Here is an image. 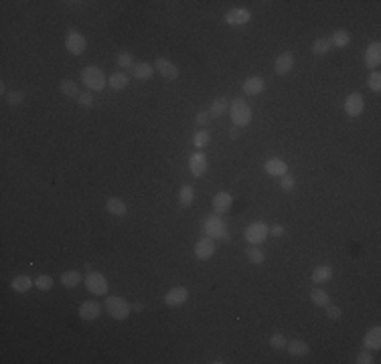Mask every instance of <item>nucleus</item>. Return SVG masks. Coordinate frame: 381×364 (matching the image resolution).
Masks as SVG:
<instances>
[{
  "mask_svg": "<svg viewBox=\"0 0 381 364\" xmlns=\"http://www.w3.org/2000/svg\"><path fill=\"white\" fill-rule=\"evenodd\" d=\"M310 300H312L315 306H319V308H327L330 298H328V294L325 292V289H319V287H317V289L310 292Z\"/></svg>",
  "mask_w": 381,
  "mask_h": 364,
  "instance_id": "obj_33",
  "label": "nucleus"
},
{
  "mask_svg": "<svg viewBox=\"0 0 381 364\" xmlns=\"http://www.w3.org/2000/svg\"><path fill=\"white\" fill-rule=\"evenodd\" d=\"M77 104L83 105V107H94L96 100H94L92 91H83V93H79V98H77Z\"/></svg>",
  "mask_w": 381,
  "mask_h": 364,
  "instance_id": "obj_41",
  "label": "nucleus"
},
{
  "mask_svg": "<svg viewBox=\"0 0 381 364\" xmlns=\"http://www.w3.org/2000/svg\"><path fill=\"white\" fill-rule=\"evenodd\" d=\"M250 20H252V12L248 8H231V10L225 12V22L227 25L237 27V25H248Z\"/></svg>",
  "mask_w": 381,
  "mask_h": 364,
  "instance_id": "obj_14",
  "label": "nucleus"
},
{
  "mask_svg": "<svg viewBox=\"0 0 381 364\" xmlns=\"http://www.w3.org/2000/svg\"><path fill=\"white\" fill-rule=\"evenodd\" d=\"M85 47H87V41L85 37L79 33V31H73L69 29L67 31V37H65V49L71 53V55H83L85 53Z\"/></svg>",
  "mask_w": 381,
  "mask_h": 364,
  "instance_id": "obj_7",
  "label": "nucleus"
},
{
  "mask_svg": "<svg viewBox=\"0 0 381 364\" xmlns=\"http://www.w3.org/2000/svg\"><path fill=\"white\" fill-rule=\"evenodd\" d=\"M330 49H332V43H330L328 37H321V39H317V41L312 43V55H317V57L327 55Z\"/></svg>",
  "mask_w": 381,
  "mask_h": 364,
  "instance_id": "obj_31",
  "label": "nucleus"
},
{
  "mask_svg": "<svg viewBox=\"0 0 381 364\" xmlns=\"http://www.w3.org/2000/svg\"><path fill=\"white\" fill-rule=\"evenodd\" d=\"M355 362H357V364H371V362H375V360H373V356H371V352H369V350L365 348L363 352H359V354H357V358H355Z\"/></svg>",
  "mask_w": 381,
  "mask_h": 364,
  "instance_id": "obj_42",
  "label": "nucleus"
},
{
  "mask_svg": "<svg viewBox=\"0 0 381 364\" xmlns=\"http://www.w3.org/2000/svg\"><path fill=\"white\" fill-rule=\"evenodd\" d=\"M363 61H365V67H367V69H377V67H379L381 65V43L379 41H373V43L367 45Z\"/></svg>",
  "mask_w": 381,
  "mask_h": 364,
  "instance_id": "obj_13",
  "label": "nucleus"
},
{
  "mask_svg": "<svg viewBox=\"0 0 381 364\" xmlns=\"http://www.w3.org/2000/svg\"><path fill=\"white\" fill-rule=\"evenodd\" d=\"M203 233L211 239H223V235L227 233V225L223 221L221 214H209L203 221Z\"/></svg>",
  "mask_w": 381,
  "mask_h": 364,
  "instance_id": "obj_4",
  "label": "nucleus"
},
{
  "mask_svg": "<svg viewBox=\"0 0 381 364\" xmlns=\"http://www.w3.org/2000/svg\"><path fill=\"white\" fill-rule=\"evenodd\" d=\"M367 85H369L371 91L379 93L381 91V73L379 71H371V73H369V77H367Z\"/></svg>",
  "mask_w": 381,
  "mask_h": 364,
  "instance_id": "obj_37",
  "label": "nucleus"
},
{
  "mask_svg": "<svg viewBox=\"0 0 381 364\" xmlns=\"http://www.w3.org/2000/svg\"><path fill=\"white\" fill-rule=\"evenodd\" d=\"M211 142V134L207 132V130H201V132H197L195 136H193V146L197 148V150H201V148H207V144Z\"/></svg>",
  "mask_w": 381,
  "mask_h": 364,
  "instance_id": "obj_34",
  "label": "nucleus"
},
{
  "mask_svg": "<svg viewBox=\"0 0 381 364\" xmlns=\"http://www.w3.org/2000/svg\"><path fill=\"white\" fill-rule=\"evenodd\" d=\"M245 257L250 259V263H254V265H262L264 261H266V255H264V251L258 247V245H252V247H248L245 249Z\"/></svg>",
  "mask_w": 381,
  "mask_h": 364,
  "instance_id": "obj_32",
  "label": "nucleus"
},
{
  "mask_svg": "<svg viewBox=\"0 0 381 364\" xmlns=\"http://www.w3.org/2000/svg\"><path fill=\"white\" fill-rule=\"evenodd\" d=\"M215 239H211V237H203V239H199L197 243H195V257L199 261H207L211 259L213 255H215Z\"/></svg>",
  "mask_w": 381,
  "mask_h": 364,
  "instance_id": "obj_9",
  "label": "nucleus"
},
{
  "mask_svg": "<svg viewBox=\"0 0 381 364\" xmlns=\"http://www.w3.org/2000/svg\"><path fill=\"white\" fill-rule=\"evenodd\" d=\"M25 102V91H18V89H12L6 93V104L10 105H20Z\"/></svg>",
  "mask_w": 381,
  "mask_h": 364,
  "instance_id": "obj_40",
  "label": "nucleus"
},
{
  "mask_svg": "<svg viewBox=\"0 0 381 364\" xmlns=\"http://www.w3.org/2000/svg\"><path fill=\"white\" fill-rule=\"evenodd\" d=\"M268 235H270V227L262 221H256V223L248 225V229H245V241L250 245H262L268 239Z\"/></svg>",
  "mask_w": 381,
  "mask_h": 364,
  "instance_id": "obj_5",
  "label": "nucleus"
},
{
  "mask_svg": "<svg viewBox=\"0 0 381 364\" xmlns=\"http://www.w3.org/2000/svg\"><path fill=\"white\" fill-rule=\"evenodd\" d=\"M286 348H288V354L292 356H306L310 352V346L304 340H288Z\"/></svg>",
  "mask_w": 381,
  "mask_h": 364,
  "instance_id": "obj_26",
  "label": "nucleus"
},
{
  "mask_svg": "<svg viewBox=\"0 0 381 364\" xmlns=\"http://www.w3.org/2000/svg\"><path fill=\"white\" fill-rule=\"evenodd\" d=\"M187 300H189V289H187L185 285H174V287H170V289L166 292V296H164V304H166L168 308H178V306H183Z\"/></svg>",
  "mask_w": 381,
  "mask_h": 364,
  "instance_id": "obj_8",
  "label": "nucleus"
},
{
  "mask_svg": "<svg viewBox=\"0 0 381 364\" xmlns=\"http://www.w3.org/2000/svg\"><path fill=\"white\" fill-rule=\"evenodd\" d=\"M332 279V267L330 265H319V267H315V271H312V281L315 283H327V281H330Z\"/></svg>",
  "mask_w": 381,
  "mask_h": 364,
  "instance_id": "obj_27",
  "label": "nucleus"
},
{
  "mask_svg": "<svg viewBox=\"0 0 381 364\" xmlns=\"http://www.w3.org/2000/svg\"><path fill=\"white\" fill-rule=\"evenodd\" d=\"M286 344H288V338L284 336V334H272V338H270V346H272L274 350H284L286 348Z\"/></svg>",
  "mask_w": 381,
  "mask_h": 364,
  "instance_id": "obj_38",
  "label": "nucleus"
},
{
  "mask_svg": "<svg viewBox=\"0 0 381 364\" xmlns=\"http://www.w3.org/2000/svg\"><path fill=\"white\" fill-rule=\"evenodd\" d=\"M106 208H108L109 214H114V216H124V214L128 212V207H126V203H124L122 199H118V197H111V199H108V203H106Z\"/></svg>",
  "mask_w": 381,
  "mask_h": 364,
  "instance_id": "obj_28",
  "label": "nucleus"
},
{
  "mask_svg": "<svg viewBox=\"0 0 381 364\" xmlns=\"http://www.w3.org/2000/svg\"><path fill=\"white\" fill-rule=\"evenodd\" d=\"M225 111H227V100H225V98H217V100L211 104V107H209V115H211V117H221Z\"/></svg>",
  "mask_w": 381,
  "mask_h": 364,
  "instance_id": "obj_35",
  "label": "nucleus"
},
{
  "mask_svg": "<svg viewBox=\"0 0 381 364\" xmlns=\"http://www.w3.org/2000/svg\"><path fill=\"white\" fill-rule=\"evenodd\" d=\"M243 93H248V95H260L262 91H264V87H266V83H264V79L260 77V75H252V77H248L245 81H243Z\"/></svg>",
  "mask_w": 381,
  "mask_h": 364,
  "instance_id": "obj_17",
  "label": "nucleus"
},
{
  "mask_svg": "<svg viewBox=\"0 0 381 364\" xmlns=\"http://www.w3.org/2000/svg\"><path fill=\"white\" fill-rule=\"evenodd\" d=\"M209 119H211L209 111H199V113L195 115V124H197V126H205Z\"/></svg>",
  "mask_w": 381,
  "mask_h": 364,
  "instance_id": "obj_44",
  "label": "nucleus"
},
{
  "mask_svg": "<svg viewBox=\"0 0 381 364\" xmlns=\"http://www.w3.org/2000/svg\"><path fill=\"white\" fill-rule=\"evenodd\" d=\"M132 310H134V312H142V310H144V304H142V302H136V304H132Z\"/></svg>",
  "mask_w": 381,
  "mask_h": 364,
  "instance_id": "obj_48",
  "label": "nucleus"
},
{
  "mask_svg": "<svg viewBox=\"0 0 381 364\" xmlns=\"http://www.w3.org/2000/svg\"><path fill=\"white\" fill-rule=\"evenodd\" d=\"M83 281V277H81V273L77 271V269H69V271H63L61 273V285L63 287H77L79 283Z\"/></svg>",
  "mask_w": 381,
  "mask_h": 364,
  "instance_id": "obj_21",
  "label": "nucleus"
},
{
  "mask_svg": "<svg viewBox=\"0 0 381 364\" xmlns=\"http://www.w3.org/2000/svg\"><path fill=\"white\" fill-rule=\"evenodd\" d=\"M154 71H159V75H163L164 79H168V81H174L176 77H178V67L172 63V61H168L166 57H159L156 59V63H154Z\"/></svg>",
  "mask_w": 381,
  "mask_h": 364,
  "instance_id": "obj_11",
  "label": "nucleus"
},
{
  "mask_svg": "<svg viewBox=\"0 0 381 364\" xmlns=\"http://www.w3.org/2000/svg\"><path fill=\"white\" fill-rule=\"evenodd\" d=\"M363 109H365V102H363V95H361V93L353 91V93L347 95V100H345V113H347L349 117L361 115Z\"/></svg>",
  "mask_w": 381,
  "mask_h": 364,
  "instance_id": "obj_10",
  "label": "nucleus"
},
{
  "mask_svg": "<svg viewBox=\"0 0 381 364\" xmlns=\"http://www.w3.org/2000/svg\"><path fill=\"white\" fill-rule=\"evenodd\" d=\"M106 310L108 313L114 318V320H126L130 312H132V304H128L124 298H118V296H109L106 300Z\"/></svg>",
  "mask_w": 381,
  "mask_h": 364,
  "instance_id": "obj_3",
  "label": "nucleus"
},
{
  "mask_svg": "<svg viewBox=\"0 0 381 364\" xmlns=\"http://www.w3.org/2000/svg\"><path fill=\"white\" fill-rule=\"evenodd\" d=\"M109 87L111 89H116V91H120V89H126L128 85H130V77L124 73V71H116V73H111L108 79Z\"/></svg>",
  "mask_w": 381,
  "mask_h": 364,
  "instance_id": "obj_23",
  "label": "nucleus"
},
{
  "mask_svg": "<svg viewBox=\"0 0 381 364\" xmlns=\"http://www.w3.org/2000/svg\"><path fill=\"white\" fill-rule=\"evenodd\" d=\"M229 115H231L233 126L243 128V126H248V124L252 122V107L248 105L245 100L235 98V100L231 102V105H229Z\"/></svg>",
  "mask_w": 381,
  "mask_h": 364,
  "instance_id": "obj_2",
  "label": "nucleus"
},
{
  "mask_svg": "<svg viewBox=\"0 0 381 364\" xmlns=\"http://www.w3.org/2000/svg\"><path fill=\"white\" fill-rule=\"evenodd\" d=\"M59 89H61V93L63 95H67V98H79V85L73 81V79H61L59 81Z\"/></svg>",
  "mask_w": 381,
  "mask_h": 364,
  "instance_id": "obj_29",
  "label": "nucleus"
},
{
  "mask_svg": "<svg viewBox=\"0 0 381 364\" xmlns=\"http://www.w3.org/2000/svg\"><path fill=\"white\" fill-rule=\"evenodd\" d=\"M264 168H266V172H268L270 176H284V174H288V164H286L284 160H280V158H270V160H266Z\"/></svg>",
  "mask_w": 381,
  "mask_h": 364,
  "instance_id": "obj_19",
  "label": "nucleus"
},
{
  "mask_svg": "<svg viewBox=\"0 0 381 364\" xmlns=\"http://www.w3.org/2000/svg\"><path fill=\"white\" fill-rule=\"evenodd\" d=\"M116 63H118L120 69H132V67H134V57H132V53L122 51L120 55H118Z\"/></svg>",
  "mask_w": 381,
  "mask_h": 364,
  "instance_id": "obj_36",
  "label": "nucleus"
},
{
  "mask_svg": "<svg viewBox=\"0 0 381 364\" xmlns=\"http://www.w3.org/2000/svg\"><path fill=\"white\" fill-rule=\"evenodd\" d=\"M330 43H332V47H337V49H345V47L351 45V33H349L347 29H337V31L332 33Z\"/></svg>",
  "mask_w": 381,
  "mask_h": 364,
  "instance_id": "obj_22",
  "label": "nucleus"
},
{
  "mask_svg": "<svg viewBox=\"0 0 381 364\" xmlns=\"http://www.w3.org/2000/svg\"><path fill=\"white\" fill-rule=\"evenodd\" d=\"M292 67H294V57H292V53L290 51L278 55L276 61H274V71H276L278 75H288V73L292 71Z\"/></svg>",
  "mask_w": 381,
  "mask_h": 364,
  "instance_id": "obj_15",
  "label": "nucleus"
},
{
  "mask_svg": "<svg viewBox=\"0 0 381 364\" xmlns=\"http://www.w3.org/2000/svg\"><path fill=\"white\" fill-rule=\"evenodd\" d=\"M207 156H205V152H195V154H191V158H189V170H191V174L195 176V178H201L205 172H207Z\"/></svg>",
  "mask_w": 381,
  "mask_h": 364,
  "instance_id": "obj_12",
  "label": "nucleus"
},
{
  "mask_svg": "<svg viewBox=\"0 0 381 364\" xmlns=\"http://www.w3.org/2000/svg\"><path fill=\"white\" fill-rule=\"evenodd\" d=\"M282 180H280V186L284 188V190H292L294 188V178L290 176V174H284V176H280Z\"/></svg>",
  "mask_w": 381,
  "mask_h": 364,
  "instance_id": "obj_43",
  "label": "nucleus"
},
{
  "mask_svg": "<svg viewBox=\"0 0 381 364\" xmlns=\"http://www.w3.org/2000/svg\"><path fill=\"white\" fill-rule=\"evenodd\" d=\"M231 203H233V197L229 192H217L213 197V210H215V214H225L231 208Z\"/></svg>",
  "mask_w": 381,
  "mask_h": 364,
  "instance_id": "obj_18",
  "label": "nucleus"
},
{
  "mask_svg": "<svg viewBox=\"0 0 381 364\" xmlns=\"http://www.w3.org/2000/svg\"><path fill=\"white\" fill-rule=\"evenodd\" d=\"M102 313V306L96 302V300H87V302H83L81 306H79V318L81 320H96L98 316Z\"/></svg>",
  "mask_w": 381,
  "mask_h": 364,
  "instance_id": "obj_16",
  "label": "nucleus"
},
{
  "mask_svg": "<svg viewBox=\"0 0 381 364\" xmlns=\"http://www.w3.org/2000/svg\"><path fill=\"white\" fill-rule=\"evenodd\" d=\"M83 281H85V287H87L89 294H94V296H106L108 294V279L100 271H89Z\"/></svg>",
  "mask_w": 381,
  "mask_h": 364,
  "instance_id": "obj_6",
  "label": "nucleus"
},
{
  "mask_svg": "<svg viewBox=\"0 0 381 364\" xmlns=\"http://www.w3.org/2000/svg\"><path fill=\"white\" fill-rule=\"evenodd\" d=\"M363 346H365L367 350H379L381 348V328L379 326H373V328L365 334V338H363Z\"/></svg>",
  "mask_w": 381,
  "mask_h": 364,
  "instance_id": "obj_20",
  "label": "nucleus"
},
{
  "mask_svg": "<svg viewBox=\"0 0 381 364\" xmlns=\"http://www.w3.org/2000/svg\"><path fill=\"white\" fill-rule=\"evenodd\" d=\"M81 83L87 87V91H102L108 85V77L98 65H89L81 71Z\"/></svg>",
  "mask_w": 381,
  "mask_h": 364,
  "instance_id": "obj_1",
  "label": "nucleus"
},
{
  "mask_svg": "<svg viewBox=\"0 0 381 364\" xmlns=\"http://www.w3.org/2000/svg\"><path fill=\"white\" fill-rule=\"evenodd\" d=\"M237 136H239V128H237V126H233V128L229 130V138H231V140H235Z\"/></svg>",
  "mask_w": 381,
  "mask_h": 364,
  "instance_id": "obj_47",
  "label": "nucleus"
},
{
  "mask_svg": "<svg viewBox=\"0 0 381 364\" xmlns=\"http://www.w3.org/2000/svg\"><path fill=\"white\" fill-rule=\"evenodd\" d=\"M33 279L29 275H16L12 281H10V287L16 292V294H27L31 287H33Z\"/></svg>",
  "mask_w": 381,
  "mask_h": 364,
  "instance_id": "obj_25",
  "label": "nucleus"
},
{
  "mask_svg": "<svg viewBox=\"0 0 381 364\" xmlns=\"http://www.w3.org/2000/svg\"><path fill=\"white\" fill-rule=\"evenodd\" d=\"M327 316L330 320H339L343 316V310L339 306H327Z\"/></svg>",
  "mask_w": 381,
  "mask_h": 364,
  "instance_id": "obj_45",
  "label": "nucleus"
},
{
  "mask_svg": "<svg viewBox=\"0 0 381 364\" xmlns=\"http://www.w3.org/2000/svg\"><path fill=\"white\" fill-rule=\"evenodd\" d=\"M35 285H37L41 292H49V289L53 287V277H51V275H39V277L35 279Z\"/></svg>",
  "mask_w": 381,
  "mask_h": 364,
  "instance_id": "obj_39",
  "label": "nucleus"
},
{
  "mask_svg": "<svg viewBox=\"0 0 381 364\" xmlns=\"http://www.w3.org/2000/svg\"><path fill=\"white\" fill-rule=\"evenodd\" d=\"M132 71V75L136 77V79H150L152 75H154V67L150 65V63H134V67L130 69Z\"/></svg>",
  "mask_w": 381,
  "mask_h": 364,
  "instance_id": "obj_24",
  "label": "nucleus"
},
{
  "mask_svg": "<svg viewBox=\"0 0 381 364\" xmlns=\"http://www.w3.org/2000/svg\"><path fill=\"white\" fill-rule=\"evenodd\" d=\"M193 201H195V190H193V186H191V184L181 186V190H178V203H181V207H191Z\"/></svg>",
  "mask_w": 381,
  "mask_h": 364,
  "instance_id": "obj_30",
  "label": "nucleus"
},
{
  "mask_svg": "<svg viewBox=\"0 0 381 364\" xmlns=\"http://www.w3.org/2000/svg\"><path fill=\"white\" fill-rule=\"evenodd\" d=\"M284 233H286V231H284L282 225H272V227H270V235H272V237H282Z\"/></svg>",
  "mask_w": 381,
  "mask_h": 364,
  "instance_id": "obj_46",
  "label": "nucleus"
}]
</instances>
